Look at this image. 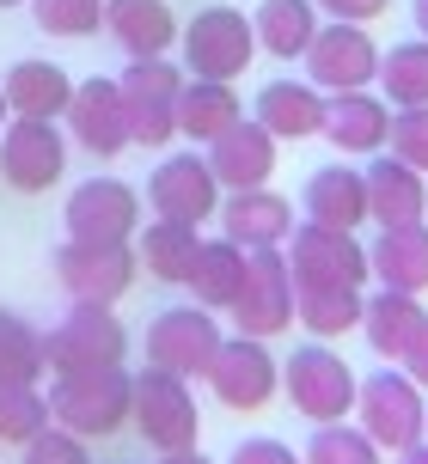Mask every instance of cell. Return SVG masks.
<instances>
[{
	"mask_svg": "<svg viewBox=\"0 0 428 464\" xmlns=\"http://www.w3.org/2000/svg\"><path fill=\"white\" fill-rule=\"evenodd\" d=\"M0 6H24V0H0Z\"/></svg>",
	"mask_w": 428,
	"mask_h": 464,
	"instance_id": "obj_46",
	"label": "cell"
},
{
	"mask_svg": "<svg viewBox=\"0 0 428 464\" xmlns=\"http://www.w3.org/2000/svg\"><path fill=\"white\" fill-rule=\"evenodd\" d=\"M282 256L294 287H361L367 281V245L343 227L294 220V232L282 238Z\"/></svg>",
	"mask_w": 428,
	"mask_h": 464,
	"instance_id": "obj_5",
	"label": "cell"
},
{
	"mask_svg": "<svg viewBox=\"0 0 428 464\" xmlns=\"http://www.w3.org/2000/svg\"><path fill=\"white\" fill-rule=\"evenodd\" d=\"M245 263H251L245 245H233V238H202V251L190 263V281H184L190 300L209 305V312H227L238 300V287H245Z\"/></svg>",
	"mask_w": 428,
	"mask_h": 464,
	"instance_id": "obj_29",
	"label": "cell"
},
{
	"mask_svg": "<svg viewBox=\"0 0 428 464\" xmlns=\"http://www.w3.org/2000/svg\"><path fill=\"white\" fill-rule=\"evenodd\" d=\"M300 464H380V446L361 434V421H318V434L306 440Z\"/></svg>",
	"mask_w": 428,
	"mask_h": 464,
	"instance_id": "obj_35",
	"label": "cell"
},
{
	"mask_svg": "<svg viewBox=\"0 0 428 464\" xmlns=\"http://www.w3.org/2000/svg\"><path fill=\"white\" fill-rule=\"evenodd\" d=\"M251 116L276 140H312V135H325V92L312 80H269L258 92V104H251Z\"/></svg>",
	"mask_w": 428,
	"mask_h": 464,
	"instance_id": "obj_23",
	"label": "cell"
},
{
	"mask_svg": "<svg viewBox=\"0 0 428 464\" xmlns=\"http://www.w3.org/2000/svg\"><path fill=\"white\" fill-rule=\"evenodd\" d=\"M300 208H306V220H318V227L355 232L361 220H367V178H361L349 160H343V165H325V171H312V178H306Z\"/></svg>",
	"mask_w": 428,
	"mask_h": 464,
	"instance_id": "obj_26",
	"label": "cell"
},
{
	"mask_svg": "<svg viewBox=\"0 0 428 464\" xmlns=\"http://www.w3.org/2000/svg\"><path fill=\"white\" fill-rule=\"evenodd\" d=\"M202 379H209L214 403H227V410H263L282 392V367H276L269 343H258V336H220Z\"/></svg>",
	"mask_w": 428,
	"mask_h": 464,
	"instance_id": "obj_11",
	"label": "cell"
},
{
	"mask_svg": "<svg viewBox=\"0 0 428 464\" xmlns=\"http://www.w3.org/2000/svg\"><path fill=\"white\" fill-rule=\"evenodd\" d=\"M135 403V372L122 367H86V372H55L49 385V421L68 428L80 440H111Z\"/></svg>",
	"mask_w": 428,
	"mask_h": 464,
	"instance_id": "obj_1",
	"label": "cell"
},
{
	"mask_svg": "<svg viewBox=\"0 0 428 464\" xmlns=\"http://www.w3.org/2000/svg\"><path fill=\"white\" fill-rule=\"evenodd\" d=\"M129 354V330L111 305L73 300L55 324L44 330V367L49 372H86V367H117Z\"/></svg>",
	"mask_w": 428,
	"mask_h": 464,
	"instance_id": "obj_3",
	"label": "cell"
},
{
	"mask_svg": "<svg viewBox=\"0 0 428 464\" xmlns=\"http://www.w3.org/2000/svg\"><path fill=\"white\" fill-rule=\"evenodd\" d=\"M367 276L398 294H428V220L380 227V238L367 245Z\"/></svg>",
	"mask_w": 428,
	"mask_h": 464,
	"instance_id": "obj_21",
	"label": "cell"
},
{
	"mask_svg": "<svg viewBox=\"0 0 428 464\" xmlns=\"http://www.w3.org/2000/svg\"><path fill=\"white\" fill-rule=\"evenodd\" d=\"M367 220L380 227H404L428 214V178L404 160H367Z\"/></svg>",
	"mask_w": 428,
	"mask_h": 464,
	"instance_id": "obj_24",
	"label": "cell"
},
{
	"mask_svg": "<svg viewBox=\"0 0 428 464\" xmlns=\"http://www.w3.org/2000/svg\"><path fill=\"white\" fill-rule=\"evenodd\" d=\"M0 116H6V92H0Z\"/></svg>",
	"mask_w": 428,
	"mask_h": 464,
	"instance_id": "obj_47",
	"label": "cell"
},
{
	"mask_svg": "<svg viewBox=\"0 0 428 464\" xmlns=\"http://www.w3.org/2000/svg\"><path fill=\"white\" fill-rule=\"evenodd\" d=\"M287 232H294V202L276 196L269 184L220 196V238H233L245 251H282Z\"/></svg>",
	"mask_w": 428,
	"mask_h": 464,
	"instance_id": "obj_18",
	"label": "cell"
},
{
	"mask_svg": "<svg viewBox=\"0 0 428 464\" xmlns=\"http://www.w3.org/2000/svg\"><path fill=\"white\" fill-rule=\"evenodd\" d=\"M404 372L428 392V318H423V330H416V343L404 348Z\"/></svg>",
	"mask_w": 428,
	"mask_h": 464,
	"instance_id": "obj_42",
	"label": "cell"
},
{
	"mask_svg": "<svg viewBox=\"0 0 428 464\" xmlns=\"http://www.w3.org/2000/svg\"><path fill=\"white\" fill-rule=\"evenodd\" d=\"M410 19H416V31L428 37V0H410Z\"/></svg>",
	"mask_w": 428,
	"mask_h": 464,
	"instance_id": "obj_45",
	"label": "cell"
},
{
	"mask_svg": "<svg viewBox=\"0 0 428 464\" xmlns=\"http://www.w3.org/2000/svg\"><path fill=\"white\" fill-rule=\"evenodd\" d=\"M428 305L423 294H398V287H380V294H361V336H367V348L374 354H385V361H404V348L416 343V330H423Z\"/></svg>",
	"mask_w": 428,
	"mask_h": 464,
	"instance_id": "obj_22",
	"label": "cell"
},
{
	"mask_svg": "<svg viewBox=\"0 0 428 464\" xmlns=\"http://www.w3.org/2000/svg\"><path fill=\"white\" fill-rule=\"evenodd\" d=\"M258 55V31L238 6H202L184 31V68L190 80H238Z\"/></svg>",
	"mask_w": 428,
	"mask_h": 464,
	"instance_id": "obj_8",
	"label": "cell"
},
{
	"mask_svg": "<svg viewBox=\"0 0 428 464\" xmlns=\"http://www.w3.org/2000/svg\"><path fill=\"white\" fill-rule=\"evenodd\" d=\"M385 135H392V104L385 98H374V92H331L325 98V140L343 160L385 153Z\"/></svg>",
	"mask_w": 428,
	"mask_h": 464,
	"instance_id": "obj_20",
	"label": "cell"
},
{
	"mask_svg": "<svg viewBox=\"0 0 428 464\" xmlns=\"http://www.w3.org/2000/svg\"><path fill=\"white\" fill-rule=\"evenodd\" d=\"M202 251V227H184V220H147L135 232V256H141V269L153 281H166V287H184L190 281V263Z\"/></svg>",
	"mask_w": 428,
	"mask_h": 464,
	"instance_id": "obj_27",
	"label": "cell"
},
{
	"mask_svg": "<svg viewBox=\"0 0 428 464\" xmlns=\"http://www.w3.org/2000/svg\"><path fill=\"white\" fill-rule=\"evenodd\" d=\"M24 6L49 37H92L104 24V0H24Z\"/></svg>",
	"mask_w": 428,
	"mask_h": 464,
	"instance_id": "obj_37",
	"label": "cell"
},
{
	"mask_svg": "<svg viewBox=\"0 0 428 464\" xmlns=\"http://www.w3.org/2000/svg\"><path fill=\"white\" fill-rule=\"evenodd\" d=\"M104 31L117 37L129 62H141V55H166L178 44V13L166 0H104Z\"/></svg>",
	"mask_w": 428,
	"mask_h": 464,
	"instance_id": "obj_25",
	"label": "cell"
},
{
	"mask_svg": "<svg viewBox=\"0 0 428 464\" xmlns=\"http://www.w3.org/2000/svg\"><path fill=\"white\" fill-rule=\"evenodd\" d=\"M135 269L141 256L135 245H86V238H68L55 251V281L68 300H86V305H117L129 287H135Z\"/></svg>",
	"mask_w": 428,
	"mask_h": 464,
	"instance_id": "obj_10",
	"label": "cell"
},
{
	"mask_svg": "<svg viewBox=\"0 0 428 464\" xmlns=\"http://www.w3.org/2000/svg\"><path fill=\"white\" fill-rule=\"evenodd\" d=\"M6 111L13 116H68V98H73V80L62 62H13L6 80Z\"/></svg>",
	"mask_w": 428,
	"mask_h": 464,
	"instance_id": "obj_28",
	"label": "cell"
},
{
	"mask_svg": "<svg viewBox=\"0 0 428 464\" xmlns=\"http://www.w3.org/2000/svg\"><path fill=\"white\" fill-rule=\"evenodd\" d=\"M220 348V324H214L209 305H166L153 324H147V367H166L178 379H202Z\"/></svg>",
	"mask_w": 428,
	"mask_h": 464,
	"instance_id": "obj_13",
	"label": "cell"
},
{
	"mask_svg": "<svg viewBox=\"0 0 428 464\" xmlns=\"http://www.w3.org/2000/svg\"><path fill=\"white\" fill-rule=\"evenodd\" d=\"M62 214H68V238H86V245H135V232H141V196L122 178L73 184Z\"/></svg>",
	"mask_w": 428,
	"mask_h": 464,
	"instance_id": "obj_15",
	"label": "cell"
},
{
	"mask_svg": "<svg viewBox=\"0 0 428 464\" xmlns=\"http://www.w3.org/2000/svg\"><path fill=\"white\" fill-rule=\"evenodd\" d=\"M160 464H214V459L196 452V446H178V452H160Z\"/></svg>",
	"mask_w": 428,
	"mask_h": 464,
	"instance_id": "obj_43",
	"label": "cell"
},
{
	"mask_svg": "<svg viewBox=\"0 0 428 464\" xmlns=\"http://www.w3.org/2000/svg\"><path fill=\"white\" fill-rule=\"evenodd\" d=\"M49 428V397L24 379H0V440L24 446Z\"/></svg>",
	"mask_w": 428,
	"mask_h": 464,
	"instance_id": "obj_34",
	"label": "cell"
},
{
	"mask_svg": "<svg viewBox=\"0 0 428 464\" xmlns=\"http://www.w3.org/2000/svg\"><path fill=\"white\" fill-rule=\"evenodd\" d=\"M62 171H68V135L55 129V116H13L0 135V178L19 196H37Z\"/></svg>",
	"mask_w": 428,
	"mask_h": 464,
	"instance_id": "obj_12",
	"label": "cell"
},
{
	"mask_svg": "<svg viewBox=\"0 0 428 464\" xmlns=\"http://www.w3.org/2000/svg\"><path fill=\"white\" fill-rule=\"evenodd\" d=\"M306 80L318 92H367L374 73H380V44L367 37V24H349V19H331L318 24V37L306 44Z\"/></svg>",
	"mask_w": 428,
	"mask_h": 464,
	"instance_id": "obj_9",
	"label": "cell"
},
{
	"mask_svg": "<svg viewBox=\"0 0 428 464\" xmlns=\"http://www.w3.org/2000/svg\"><path fill=\"white\" fill-rule=\"evenodd\" d=\"M122 111H129V147H166L178 135V92H184V68L166 55H141L117 73Z\"/></svg>",
	"mask_w": 428,
	"mask_h": 464,
	"instance_id": "obj_4",
	"label": "cell"
},
{
	"mask_svg": "<svg viewBox=\"0 0 428 464\" xmlns=\"http://www.w3.org/2000/svg\"><path fill=\"white\" fill-rule=\"evenodd\" d=\"M37 372H44V330L24 324L19 312H0V379L37 385Z\"/></svg>",
	"mask_w": 428,
	"mask_h": 464,
	"instance_id": "obj_36",
	"label": "cell"
},
{
	"mask_svg": "<svg viewBox=\"0 0 428 464\" xmlns=\"http://www.w3.org/2000/svg\"><path fill=\"white\" fill-rule=\"evenodd\" d=\"M318 13H331V19H349V24H367V19H380L392 0H312Z\"/></svg>",
	"mask_w": 428,
	"mask_h": 464,
	"instance_id": "obj_41",
	"label": "cell"
},
{
	"mask_svg": "<svg viewBox=\"0 0 428 464\" xmlns=\"http://www.w3.org/2000/svg\"><path fill=\"white\" fill-rule=\"evenodd\" d=\"M355 416L380 452H404L428 434V397L404 367H380L355 385Z\"/></svg>",
	"mask_w": 428,
	"mask_h": 464,
	"instance_id": "obj_2",
	"label": "cell"
},
{
	"mask_svg": "<svg viewBox=\"0 0 428 464\" xmlns=\"http://www.w3.org/2000/svg\"><path fill=\"white\" fill-rule=\"evenodd\" d=\"M398 464H428V434L416 446H404V452H398Z\"/></svg>",
	"mask_w": 428,
	"mask_h": 464,
	"instance_id": "obj_44",
	"label": "cell"
},
{
	"mask_svg": "<svg viewBox=\"0 0 428 464\" xmlns=\"http://www.w3.org/2000/svg\"><path fill=\"white\" fill-rule=\"evenodd\" d=\"M245 104H238L233 80H184V92H178V135H190L196 147H209L214 135H227Z\"/></svg>",
	"mask_w": 428,
	"mask_h": 464,
	"instance_id": "obj_30",
	"label": "cell"
},
{
	"mask_svg": "<svg viewBox=\"0 0 428 464\" xmlns=\"http://www.w3.org/2000/svg\"><path fill=\"white\" fill-rule=\"evenodd\" d=\"M385 147H392V160L416 165V171L428 178V104L392 111V135H385Z\"/></svg>",
	"mask_w": 428,
	"mask_h": 464,
	"instance_id": "obj_38",
	"label": "cell"
},
{
	"mask_svg": "<svg viewBox=\"0 0 428 464\" xmlns=\"http://www.w3.org/2000/svg\"><path fill=\"white\" fill-rule=\"evenodd\" d=\"M374 86L392 111H410V104H428V37H410V44L380 49V73Z\"/></svg>",
	"mask_w": 428,
	"mask_h": 464,
	"instance_id": "obj_32",
	"label": "cell"
},
{
	"mask_svg": "<svg viewBox=\"0 0 428 464\" xmlns=\"http://www.w3.org/2000/svg\"><path fill=\"white\" fill-rule=\"evenodd\" d=\"M220 196L227 189L214 184L209 160H196V153H171V160L153 165V178H147V202L160 220H184V227H202L220 214Z\"/></svg>",
	"mask_w": 428,
	"mask_h": 464,
	"instance_id": "obj_16",
	"label": "cell"
},
{
	"mask_svg": "<svg viewBox=\"0 0 428 464\" xmlns=\"http://www.w3.org/2000/svg\"><path fill=\"white\" fill-rule=\"evenodd\" d=\"M294 318L306 324L312 343L349 336L361 324V287H294Z\"/></svg>",
	"mask_w": 428,
	"mask_h": 464,
	"instance_id": "obj_33",
	"label": "cell"
},
{
	"mask_svg": "<svg viewBox=\"0 0 428 464\" xmlns=\"http://www.w3.org/2000/svg\"><path fill=\"white\" fill-rule=\"evenodd\" d=\"M129 421L141 428V440L153 446V452H178V446L202 440V416H196L190 379H178V372H166V367H141L135 372Z\"/></svg>",
	"mask_w": 428,
	"mask_h": 464,
	"instance_id": "obj_6",
	"label": "cell"
},
{
	"mask_svg": "<svg viewBox=\"0 0 428 464\" xmlns=\"http://www.w3.org/2000/svg\"><path fill=\"white\" fill-rule=\"evenodd\" d=\"M318 6L312 0H263L251 13V31H258V49H269L276 62H300L306 44L318 37Z\"/></svg>",
	"mask_w": 428,
	"mask_h": 464,
	"instance_id": "obj_31",
	"label": "cell"
},
{
	"mask_svg": "<svg viewBox=\"0 0 428 464\" xmlns=\"http://www.w3.org/2000/svg\"><path fill=\"white\" fill-rule=\"evenodd\" d=\"M68 135L86 147V153H98V160H117L122 147H129V111H122V86L117 80H104V73H92V80H80L68 98Z\"/></svg>",
	"mask_w": 428,
	"mask_h": 464,
	"instance_id": "obj_17",
	"label": "cell"
},
{
	"mask_svg": "<svg viewBox=\"0 0 428 464\" xmlns=\"http://www.w3.org/2000/svg\"><path fill=\"white\" fill-rule=\"evenodd\" d=\"M227 464H300V452H294L287 440H276V434H251V440L233 446Z\"/></svg>",
	"mask_w": 428,
	"mask_h": 464,
	"instance_id": "obj_40",
	"label": "cell"
},
{
	"mask_svg": "<svg viewBox=\"0 0 428 464\" xmlns=\"http://www.w3.org/2000/svg\"><path fill=\"white\" fill-rule=\"evenodd\" d=\"M227 312H233L238 336H258V343L282 336L294 324V276H287V256L282 251H251L245 287H238V300Z\"/></svg>",
	"mask_w": 428,
	"mask_h": 464,
	"instance_id": "obj_14",
	"label": "cell"
},
{
	"mask_svg": "<svg viewBox=\"0 0 428 464\" xmlns=\"http://www.w3.org/2000/svg\"><path fill=\"white\" fill-rule=\"evenodd\" d=\"M19 464H92V452H86L80 434H68V428H55V421H49L37 440H24V459Z\"/></svg>",
	"mask_w": 428,
	"mask_h": 464,
	"instance_id": "obj_39",
	"label": "cell"
},
{
	"mask_svg": "<svg viewBox=\"0 0 428 464\" xmlns=\"http://www.w3.org/2000/svg\"><path fill=\"white\" fill-rule=\"evenodd\" d=\"M355 385H361L355 367L325 343L294 348L287 367H282V392L306 421H343L349 410H355Z\"/></svg>",
	"mask_w": 428,
	"mask_h": 464,
	"instance_id": "obj_7",
	"label": "cell"
},
{
	"mask_svg": "<svg viewBox=\"0 0 428 464\" xmlns=\"http://www.w3.org/2000/svg\"><path fill=\"white\" fill-rule=\"evenodd\" d=\"M202 160H209L220 189H258V184H269V171H276V135L263 129L258 116H238L227 135H214L209 147H202Z\"/></svg>",
	"mask_w": 428,
	"mask_h": 464,
	"instance_id": "obj_19",
	"label": "cell"
}]
</instances>
